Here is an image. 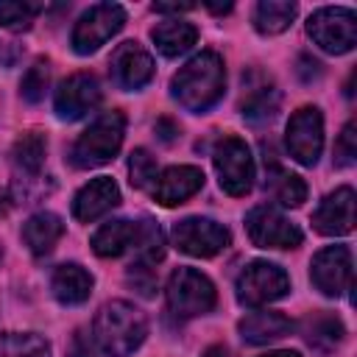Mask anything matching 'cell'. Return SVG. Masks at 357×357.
<instances>
[{
    "instance_id": "obj_6",
    "label": "cell",
    "mask_w": 357,
    "mask_h": 357,
    "mask_svg": "<svg viewBox=\"0 0 357 357\" xmlns=\"http://www.w3.org/2000/svg\"><path fill=\"white\" fill-rule=\"evenodd\" d=\"M212 162H215L220 187L229 195L237 198V195H245L251 190V184H254V159H251L248 145L240 137H223L215 145Z\"/></svg>"
},
{
    "instance_id": "obj_16",
    "label": "cell",
    "mask_w": 357,
    "mask_h": 357,
    "mask_svg": "<svg viewBox=\"0 0 357 357\" xmlns=\"http://www.w3.org/2000/svg\"><path fill=\"white\" fill-rule=\"evenodd\" d=\"M312 226L321 234H346L354 229V190L337 187L329 192L312 215Z\"/></svg>"
},
{
    "instance_id": "obj_8",
    "label": "cell",
    "mask_w": 357,
    "mask_h": 357,
    "mask_svg": "<svg viewBox=\"0 0 357 357\" xmlns=\"http://www.w3.org/2000/svg\"><path fill=\"white\" fill-rule=\"evenodd\" d=\"M287 290H290L287 273L279 265L265 262V259L251 262L237 276V298H240V304H248V307H259V304L276 301Z\"/></svg>"
},
{
    "instance_id": "obj_19",
    "label": "cell",
    "mask_w": 357,
    "mask_h": 357,
    "mask_svg": "<svg viewBox=\"0 0 357 357\" xmlns=\"http://www.w3.org/2000/svg\"><path fill=\"white\" fill-rule=\"evenodd\" d=\"M50 290L61 304H81L92 293V276L75 262L59 265L50 276Z\"/></svg>"
},
{
    "instance_id": "obj_2",
    "label": "cell",
    "mask_w": 357,
    "mask_h": 357,
    "mask_svg": "<svg viewBox=\"0 0 357 357\" xmlns=\"http://www.w3.org/2000/svg\"><path fill=\"white\" fill-rule=\"evenodd\" d=\"M145 315L128 301H109L98 310L92 335L98 346L112 357H128L145 340Z\"/></svg>"
},
{
    "instance_id": "obj_40",
    "label": "cell",
    "mask_w": 357,
    "mask_h": 357,
    "mask_svg": "<svg viewBox=\"0 0 357 357\" xmlns=\"http://www.w3.org/2000/svg\"><path fill=\"white\" fill-rule=\"evenodd\" d=\"M0 61H3V42H0Z\"/></svg>"
},
{
    "instance_id": "obj_35",
    "label": "cell",
    "mask_w": 357,
    "mask_h": 357,
    "mask_svg": "<svg viewBox=\"0 0 357 357\" xmlns=\"http://www.w3.org/2000/svg\"><path fill=\"white\" fill-rule=\"evenodd\" d=\"M70 357H95V351H92V343H89V337H86V332H75V335H73Z\"/></svg>"
},
{
    "instance_id": "obj_15",
    "label": "cell",
    "mask_w": 357,
    "mask_h": 357,
    "mask_svg": "<svg viewBox=\"0 0 357 357\" xmlns=\"http://www.w3.org/2000/svg\"><path fill=\"white\" fill-rule=\"evenodd\" d=\"M204 187V170L192 165H176L156 176L153 181V198L162 206H176L192 198Z\"/></svg>"
},
{
    "instance_id": "obj_12",
    "label": "cell",
    "mask_w": 357,
    "mask_h": 357,
    "mask_svg": "<svg viewBox=\"0 0 357 357\" xmlns=\"http://www.w3.org/2000/svg\"><path fill=\"white\" fill-rule=\"evenodd\" d=\"M312 282L324 296H340L351 284V251L346 245H326L312 257Z\"/></svg>"
},
{
    "instance_id": "obj_13",
    "label": "cell",
    "mask_w": 357,
    "mask_h": 357,
    "mask_svg": "<svg viewBox=\"0 0 357 357\" xmlns=\"http://www.w3.org/2000/svg\"><path fill=\"white\" fill-rule=\"evenodd\" d=\"M109 73L120 89H139L153 78V59L139 42H123L109 59Z\"/></svg>"
},
{
    "instance_id": "obj_39",
    "label": "cell",
    "mask_w": 357,
    "mask_h": 357,
    "mask_svg": "<svg viewBox=\"0 0 357 357\" xmlns=\"http://www.w3.org/2000/svg\"><path fill=\"white\" fill-rule=\"evenodd\" d=\"M259 357H301L298 351H268V354H259Z\"/></svg>"
},
{
    "instance_id": "obj_21",
    "label": "cell",
    "mask_w": 357,
    "mask_h": 357,
    "mask_svg": "<svg viewBox=\"0 0 357 357\" xmlns=\"http://www.w3.org/2000/svg\"><path fill=\"white\" fill-rule=\"evenodd\" d=\"M61 234H64V223H61V218L53 215V212H36V215H31V218L25 220V226H22V240L28 243V248H31L36 257L53 251V245L59 243Z\"/></svg>"
},
{
    "instance_id": "obj_23",
    "label": "cell",
    "mask_w": 357,
    "mask_h": 357,
    "mask_svg": "<svg viewBox=\"0 0 357 357\" xmlns=\"http://www.w3.org/2000/svg\"><path fill=\"white\" fill-rule=\"evenodd\" d=\"M268 184H271L273 198L284 206H301L307 201V184L301 181V176L287 173L279 165L268 167Z\"/></svg>"
},
{
    "instance_id": "obj_3",
    "label": "cell",
    "mask_w": 357,
    "mask_h": 357,
    "mask_svg": "<svg viewBox=\"0 0 357 357\" xmlns=\"http://www.w3.org/2000/svg\"><path fill=\"white\" fill-rule=\"evenodd\" d=\"M123 128L126 120L120 112H106L100 114L73 145L70 159L75 167H98L106 165L109 159H114V153L123 145Z\"/></svg>"
},
{
    "instance_id": "obj_4",
    "label": "cell",
    "mask_w": 357,
    "mask_h": 357,
    "mask_svg": "<svg viewBox=\"0 0 357 357\" xmlns=\"http://www.w3.org/2000/svg\"><path fill=\"white\" fill-rule=\"evenodd\" d=\"M167 307L178 318L204 315L215 307V284L195 268H178L167 282Z\"/></svg>"
},
{
    "instance_id": "obj_30",
    "label": "cell",
    "mask_w": 357,
    "mask_h": 357,
    "mask_svg": "<svg viewBox=\"0 0 357 357\" xmlns=\"http://www.w3.org/2000/svg\"><path fill=\"white\" fill-rule=\"evenodd\" d=\"M39 11H42L39 3H11V0H3L0 3V25L8 28V31H28Z\"/></svg>"
},
{
    "instance_id": "obj_34",
    "label": "cell",
    "mask_w": 357,
    "mask_h": 357,
    "mask_svg": "<svg viewBox=\"0 0 357 357\" xmlns=\"http://www.w3.org/2000/svg\"><path fill=\"white\" fill-rule=\"evenodd\" d=\"M128 282H131V284H137L142 296H151V293H153V287H156L153 271H151L148 265H139V262L128 268Z\"/></svg>"
},
{
    "instance_id": "obj_11",
    "label": "cell",
    "mask_w": 357,
    "mask_h": 357,
    "mask_svg": "<svg viewBox=\"0 0 357 357\" xmlns=\"http://www.w3.org/2000/svg\"><path fill=\"white\" fill-rule=\"evenodd\" d=\"M324 148V117L315 106L298 109L287 123V151L301 165H315Z\"/></svg>"
},
{
    "instance_id": "obj_20",
    "label": "cell",
    "mask_w": 357,
    "mask_h": 357,
    "mask_svg": "<svg viewBox=\"0 0 357 357\" xmlns=\"http://www.w3.org/2000/svg\"><path fill=\"white\" fill-rule=\"evenodd\" d=\"M151 39L156 42V47H159L162 56L173 59V56L187 53V50L195 45L198 31H195L192 22L176 17V20H165V22H159V25L151 31Z\"/></svg>"
},
{
    "instance_id": "obj_14",
    "label": "cell",
    "mask_w": 357,
    "mask_h": 357,
    "mask_svg": "<svg viewBox=\"0 0 357 357\" xmlns=\"http://www.w3.org/2000/svg\"><path fill=\"white\" fill-rule=\"evenodd\" d=\"M98 103H100V86L89 73H75L64 78L56 89V114L61 120H78L86 112H92Z\"/></svg>"
},
{
    "instance_id": "obj_27",
    "label": "cell",
    "mask_w": 357,
    "mask_h": 357,
    "mask_svg": "<svg viewBox=\"0 0 357 357\" xmlns=\"http://www.w3.org/2000/svg\"><path fill=\"white\" fill-rule=\"evenodd\" d=\"M304 337L315 349H335L343 340V324L329 312H318V315H312L307 321Z\"/></svg>"
},
{
    "instance_id": "obj_38",
    "label": "cell",
    "mask_w": 357,
    "mask_h": 357,
    "mask_svg": "<svg viewBox=\"0 0 357 357\" xmlns=\"http://www.w3.org/2000/svg\"><path fill=\"white\" fill-rule=\"evenodd\" d=\"M201 357H226V349H223V346H212V349H206Z\"/></svg>"
},
{
    "instance_id": "obj_7",
    "label": "cell",
    "mask_w": 357,
    "mask_h": 357,
    "mask_svg": "<svg viewBox=\"0 0 357 357\" xmlns=\"http://www.w3.org/2000/svg\"><path fill=\"white\" fill-rule=\"evenodd\" d=\"M126 22V11L117 3H95L89 11H84L73 28V47L75 53L86 56L95 53L100 45H106Z\"/></svg>"
},
{
    "instance_id": "obj_24",
    "label": "cell",
    "mask_w": 357,
    "mask_h": 357,
    "mask_svg": "<svg viewBox=\"0 0 357 357\" xmlns=\"http://www.w3.org/2000/svg\"><path fill=\"white\" fill-rule=\"evenodd\" d=\"M296 17V3H284V0H262L257 6L254 14V25L259 33H282Z\"/></svg>"
},
{
    "instance_id": "obj_28",
    "label": "cell",
    "mask_w": 357,
    "mask_h": 357,
    "mask_svg": "<svg viewBox=\"0 0 357 357\" xmlns=\"http://www.w3.org/2000/svg\"><path fill=\"white\" fill-rule=\"evenodd\" d=\"M45 137L42 134H36V131H31V134H22L17 142H14V151H11V156H14V165L22 170V173H31V176H36L39 170H42V162H45Z\"/></svg>"
},
{
    "instance_id": "obj_36",
    "label": "cell",
    "mask_w": 357,
    "mask_h": 357,
    "mask_svg": "<svg viewBox=\"0 0 357 357\" xmlns=\"http://www.w3.org/2000/svg\"><path fill=\"white\" fill-rule=\"evenodd\" d=\"M156 131H162V134H159V137H162V139H165V142H170V139H173V137H176V134H178V128H176V126H173V123H170V120H167V117H162V120H159V123H156Z\"/></svg>"
},
{
    "instance_id": "obj_33",
    "label": "cell",
    "mask_w": 357,
    "mask_h": 357,
    "mask_svg": "<svg viewBox=\"0 0 357 357\" xmlns=\"http://www.w3.org/2000/svg\"><path fill=\"white\" fill-rule=\"evenodd\" d=\"M354 156H357V134H354V123H346V128L335 142V165L349 167L354 165Z\"/></svg>"
},
{
    "instance_id": "obj_1",
    "label": "cell",
    "mask_w": 357,
    "mask_h": 357,
    "mask_svg": "<svg viewBox=\"0 0 357 357\" xmlns=\"http://www.w3.org/2000/svg\"><path fill=\"white\" fill-rule=\"evenodd\" d=\"M223 59L212 50H204L173 75V98L187 112H206L223 98Z\"/></svg>"
},
{
    "instance_id": "obj_29",
    "label": "cell",
    "mask_w": 357,
    "mask_h": 357,
    "mask_svg": "<svg viewBox=\"0 0 357 357\" xmlns=\"http://www.w3.org/2000/svg\"><path fill=\"white\" fill-rule=\"evenodd\" d=\"M0 357H50L47 343L39 335H0Z\"/></svg>"
},
{
    "instance_id": "obj_26",
    "label": "cell",
    "mask_w": 357,
    "mask_h": 357,
    "mask_svg": "<svg viewBox=\"0 0 357 357\" xmlns=\"http://www.w3.org/2000/svg\"><path fill=\"white\" fill-rule=\"evenodd\" d=\"M137 251V262L139 265H156L162 257H165V237L159 231V226L153 220H142L137 223V234H134V245Z\"/></svg>"
},
{
    "instance_id": "obj_9",
    "label": "cell",
    "mask_w": 357,
    "mask_h": 357,
    "mask_svg": "<svg viewBox=\"0 0 357 357\" xmlns=\"http://www.w3.org/2000/svg\"><path fill=\"white\" fill-rule=\"evenodd\" d=\"M245 229L254 245L259 248H296L301 245V229L290 223L273 206H257L245 218Z\"/></svg>"
},
{
    "instance_id": "obj_10",
    "label": "cell",
    "mask_w": 357,
    "mask_h": 357,
    "mask_svg": "<svg viewBox=\"0 0 357 357\" xmlns=\"http://www.w3.org/2000/svg\"><path fill=\"white\" fill-rule=\"evenodd\" d=\"M173 243L190 257H215L229 245V231L209 218H184L173 226Z\"/></svg>"
},
{
    "instance_id": "obj_5",
    "label": "cell",
    "mask_w": 357,
    "mask_h": 357,
    "mask_svg": "<svg viewBox=\"0 0 357 357\" xmlns=\"http://www.w3.org/2000/svg\"><path fill=\"white\" fill-rule=\"evenodd\" d=\"M307 33L326 53H349L357 45V17L343 6L318 8L307 20Z\"/></svg>"
},
{
    "instance_id": "obj_17",
    "label": "cell",
    "mask_w": 357,
    "mask_h": 357,
    "mask_svg": "<svg viewBox=\"0 0 357 357\" xmlns=\"http://www.w3.org/2000/svg\"><path fill=\"white\" fill-rule=\"evenodd\" d=\"M117 204H120V190H117L114 178L98 176V178H92L89 184H84L78 190V195L73 201V215L81 223H92V220H98L100 215H106Z\"/></svg>"
},
{
    "instance_id": "obj_32",
    "label": "cell",
    "mask_w": 357,
    "mask_h": 357,
    "mask_svg": "<svg viewBox=\"0 0 357 357\" xmlns=\"http://www.w3.org/2000/svg\"><path fill=\"white\" fill-rule=\"evenodd\" d=\"M128 173H131V184L142 190L151 181H156V159L145 148H137L128 159Z\"/></svg>"
},
{
    "instance_id": "obj_25",
    "label": "cell",
    "mask_w": 357,
    "mask_h": 357,
    "mask_svg": "<svg viewBox=\"0 0 357 357\" xmlns=\"http://www.w3.org/2000/svg\"><path fill=\"white\" fill-rule=\"evenodd\" d=\"M276 106H279V92L268 81L248 86V92L243 95V114L248 120H254V123L273 117L276 114Z\"/></svg>"
},
{
    "instance_id": "obj_22",
    "label": "cell",
    "mask_w": 357,
    "mask_h": 357,
    "mask_svg": "<svg viewBox=\"0 0 357 357\" xmlns=\"http://www.w3.org/2000/svg\"><path fill=\"white\" fill-rule=\"evenodd\" d=\"M137 223L131 220H109L92 234V251L98 257H120L134 245Z\"/></svg>"
},
{
    "instance_id": "obj_18",
    "label": "cell",
    "mask_w": 357,
    "mask_h": 357,
    "mask_svg": "<svg viewBox=\"0 0 357 357\" xmlns=\"http://www.w3.org/2000/svg\"><path fill=\"white\" fill-rule=\"evenodd\" d=\"M293 321L273 310H254L240 321V335L248 343H271L284 335H290Z\"/></svg>"
},
{
    "instance_id": "obj_31",
    "label": "cell",
    "mask_w": 357,
    "mask_h": 357,
    "mask_svg": "<svg viewBox=\"0 0 357 357\" xmlns=\"http://www.w3.org/2000/svg\"><path fill=\"white\" fill-rule=\"evenodd\" d=\"M47 81H50V67L47 61H36L33 67H28V73L22 75V98L28 103H39L45 98V89H47Z\"/></svg>"
},
{
    "instance_id": "obj_37",
    "label": "cell",
    "mask_w": 357,
    "mask_h": 357,
    "mask_svg": "<svg viewBox=\"0 0 357 357\" xmlns=\"http://www.w3.org/2000/svg\"><path fill=\"white\" fill-rule=\"evenodd\" d=\"M192 6L190 3H153V11H159V14H167V11H190Z\"/></svg>"
}]
</instances>
